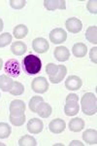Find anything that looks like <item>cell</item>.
I'll return each instance as SVG.
<instances>
[{
	"mask_svg": "<svg viewBox=\"0 0 97 146\" xmlns=\"http://www.w3.org/2000/svg\"><path fill=\"white\" fill-rule=\"evenodd\" d=\"M11 135V127L7 123H0V138L5 139Z\"/></svg>",
	"mask_w": 97,
	"mask_h": 146,
	"instance_id": "obj_25",
	"label": "cell"
},
{
	"mask_svg": "<svg viewBox=\"0 0 97 146\" xmlns=\"http://www.w3.org/2000/svg\"><path fill=\"white\" fill-rule=\"evenodd\" d=\"M32 48L36 53L44 54L49 50V42L45 38L38 37V38H35L32 41Z\"/></svg>",
	"mask_w": 97,
	"mask_h": 146,
	"instance_id": "obj_7",
	"label": "cell"
},
{
	"mask_svg": "<svg viewBox=\"0 0 97 146\" xmlns=\"http://www.w3.org/2000/svg\"><path fill=\"white\" fill-rule=\"evenodd\" d=\"M2 67H3V60H2V58H0V70L2 69Z\"/></svg>",
	"mask_w": 97,
	"mask_h": 146,
	"instance_id": "obj_37",
	"label": "cell"
},
{
	"mask_svg": "<svg viewBox=\"0 0 97 146\" xmlns=\"http://www.w3.org/2000/svg\"><path fill=\"white\" fill-rule=\"evenodd\" d=\"M73 145H80V146H84V143H82L81 141L79 140H73L69 143V146H73Z\"/></svg>",
	"mask_w": 97,
	"mask_h": 146,
	"instance_id": "obj_35",
	"label": "cell"
},
{
	"mask_svg": "<svg viewBox=\"0 0 97 146\" xmlns=\"http://www.w3.org/2000/svg\"><path fill=\"white\" fill-rule=\"evenodd\" d=\"M53 56L58 62H66L70 58V52L64 46H58L54 49Z\"/></svg>",
	"mask_w": 97,
	"mask_h": 146,
	"instance_id": "obj_12",
	"label": "cell"
},
{
	"mask_svg": "<svg viewBox=\"0 0 97 146\" xmlns=\"http://www.w3.org/2000/svg\"><path fill=\"white\" fill-rule=\"evenodd\" d=\"M13 34L16 39H22L28 34V28L24 25H18L14 28Z\"/></svg>",
	"mask_w": 97,
	"mask_h": 146,
	"instance_id": "obj_23",
	"label": "cell"
},
{
	"mask_svg": "<svg viewBox=\"0 0 97 146\" xmlns=\"http://www.w3.org/2000/svg\"><path fill=\"white\" fill-rule=\"evenodd\" d=\"M18 145L20 146H36L37 141L31 135H23L18 139Z\"/></svg>",
	"mask_w": 97,
	"mask_h": 146,
	"instance_id": "obj_24",
	"label": "cell"
},
{
	"mask_svg": "<svg viewBox=\"0 0 97 146\" xmlns=\"http://www.w3.org/2000/svg\"><path fill=\"white\" fill-rule=\"evenodd\" d=\"M80 110V105L78 102H66L64 106V112L67 116H74L78 114Z\"/></svg>",
	"mask_w": 97,
	"mask_h": 146,
	"instance_id": "obj_21",
	"label": "cell"
},
{
	"mask_svg": "<svg viewBox=\"0 0 97 146\" xmlns=\"http://www.w3.org/2000/svg\"><path fill=\"white\" fill-rule=\"evenodd\" d=\"M58 70V65L55 64V63H48L46 66V72L49 74V76H53V75L55 74Z\"/></svg>",
	"mask_w": 97,
	"mask_h": 146,
	"instance_id": "obj_31",
	"label": "cell"
},
{
	"mask_svg": "<svg viewBox=\"0 0 97 146\" xmlns=\"http://www.w3.org/2000/svg\"><path fill=\"white\" fill-rule=\"evenodd\" d=\"M4 69L11 77H18L20 74V65L16 60H9L6 62Z\"/></svg>",
	"mask_w": 97,
	"mask_h": 146,
	"instance_id": "obj_6",
	"label": "cell"
},
{
	"mask_svg": "<svg viewBox=\"0 0 97 146\" xmlns=\"http://www.w3.org/2000/svg\"><path fill=\"white\" fill-rule=\"evenodd\" d=\"M65 127H66V124H65L64 120H62L60 118L53 120V121H51V123L49 125V131L53 133H61L65 129Z\"/></svg>",
	"mask_w": 97,
	"mask_h": 146,
	"instance_id": "obj_13",
	"label": "cell"
},
{
	"mask_svg": "<svg viewBox=\"0 0 97 146\" xmlns=\"http://www.w3.org/2000/svg\"><path fill=\"white\" fill-rule=\"evenodd\" d=\"M3 27H4V25H3V21H2V19H0V32L3 30Z\"/></svg>",
	"mask_w": 97,
	"mask_h": 146,
	"instance_id": "obj_36",
	"label": "cell"
},
{
	"mask_svg": "<svg viewBox=\"0 0 97 146\" xmlns=\"http://www.w3.org/2000/svg\"><path fill=\"white\" fill-rule=\"evenodd\" d=\"M10 6L13 9H16V10H20V9H22L23 7L26 4V1L25 0H10Z\"/></svg>",
	"mask_w": 97,
	"mask_h": 146,
	"instance_id": "obj_30",
	"label": "cell"
},
{
	"mask_svg": "<svg viewBox=\"0 0 97 146\" xmlns=\"http://www.w3.org/2000/svg\"><path fill=\"white\" fill-rule=\"evenodd\" d=\"M84 128V121L81 118H74L69 122V129L74 133H79Z\"/></svg>",
	"mask_w": 97,
	"mask_h": 146,
	"instance_id": "obj_19",
	"label": "cell"
},
{
	"mask_svg": "<svg viewBox=\"0 0 97 146\" xmlns=\"http://www.w3.org/2000/svg\"><path fill=\"white\" fill-rule=\"evenodd\" d=\"M42 101H44V98H42V96H33L31 98V100L29 101V108L30 110H31L32 112L36 113V109L38 107V105L40 104V103L42 102Z\"/></svg>",
	"mask_w": 97,
	"mask_h": 146,
	"instance_id": "obj_27",
	"label": "cell"
},
{
	"mask_svg": "<svg viewBox=\"0 0 97 146\" xmlns=\"http://www.w3.org/2000/svg\"><path fill=\"white\" fill-rule=\"evenodd\" d=\"M10 115L13 117H20L24 115L25 111V104L22 100H15L11 102L10 107Z\"/></svg>",
	"mask_w": 97,
	"mask_h": 146,
	"instance_id": "obj_4",
	"label": "cell"
},
{
	"mask_svg": "<svg viewBox=\"0 0 97 146\" xmlns=\"http://www.w3.org/2000/svg\"><path fill=\"white\" fill-rule=\"evenodd\" d=\"M66 29L71 33H78L82 30V23L79 19L77 18H69L65 23Z\"/></svg>",
	"mask_w": 97,
	"mask_h": 146,
	"instance_id": "obj_8",
	"label": "cell"
},
{
	"mask_svg": "<svg viewBox=\"0 0 97 146\" xmlns=\"http://www.w3.org/2000/svg\"><path fill=\"white\" fill-rule=\"evenodd\" d=\"M79 101V98L76 94H70L66 98V102H78Z\"/></svg>",
	"mask_w": 97,
	"mask_h": 146,
	"instance_id": "obj_34",
	"label": "cell"
},
{
	"mask_svg": "<svg viewBox=\"0 0 97 146\" xmlns=\"http://www.w3.org/2000/svg\"><path fill=\"white\" fill-rule=\"evenodd\" d=\"M82 85V79L76 75H70L65 81V87L69 91H78L79 89H81Z\"/></svg>",
	"mask_w": 97,
	"mask_h": 146,
	"instance_id": "obj_9",
	"label": "cell"
},
{
	"mask_svg": "<svg viewBox=\"0 0 97 146\" xmlns=\"http://www.w3.org/2000/svg\"><path fill=\"white\" fill-rule=\"evenodd\" d=\"M9 119H10V122L14 126L20 127V126H22L25 122V115H22V116H20V117H13L10 115Z\"/></svg>",
	"mask_w": 97,
	"mask_h": 146,
	"instance_id": "obj_29",
	"label": "cell"
},
{
	"mask_svg": "<svg viewBox=\"0 0 97 146\" xmlns=\"http://www.w3.org/2000/svg\"><path fill=\"white\" fill-rule=\"evenodd\" d=\"M86 38L89 43H92L94 45L97 44V27L96 25L89 27L86 31Z\"/></svg>",
	"mask_w": 97,
	"mask_h": 146,
	"instance_id": "obj_22",
	"label": "cell"
},
{
	"mask_svg": "<svg viewBox=\"0 0 97 146\" xmlns=\"http://www.w3.org/2000/svg\"><path fill=\"white\" fill-rule=\"evenodd\" d=\"M12 42V35L8 32L0 35V48H4Z\"/></svg>",
	"mask_w": 97,
	"mask_h": 146,
	"instance_id": "obj_28",
	"label": "cell"
},
{
	"mask_svg": "<svg viewBox=\"0 0 97 146\" xmlns=\"http://www.w3.org/2000/svg\"><path fill=\"white\" fill-rule=\"evenodd\" d=\"M31 89L37 94H44L49 90V82L45 77H36L31 83Z\"/></svg>",
	"mask_w": 97,
	"mask_h": 146,
	"instance_id": "obj_3",
	"label": "cell"
},
{
	"mask_svg": "<svg viewBox=\"0 0 97 146\" xmlns=\"http://www.w3.org/2000/svg\"><path fill=\"white\" fill-rule=\"evenodd\" d=\"M82 139L89 145H95L97 143V131L96 129H88L82 133Z\"/></svg>",
	"mask_w": 97,
	"mask_h": 146,
	"instance_id": "obj_16",
	"label": "cell"
},
{
	"mask_svg": "<svg viewBox=\"0 0 97 146\" xmlns=\"http://www.w3.org/2000/svg\"><path fill=\"white\" fill-rule=\"evenodd\" d=\"M22 67L25 73L28 75H34L41 71L42 62L40 58L34 55H28L23 58Z\"/></svg>",
	"mask_w": 97,
	"mask_h": 146,
	"instance_id": "obj_1",
	"label": "cell"
},
{
	"mask_svg": "<svg viewBox=\"0 0 97 146\" xmlns=\"http://www.w3.org/2000/svg\"><path fill=\"white\" fill-rule=\"evenodd\" d=\"M72 52L77 58H84L87 53V47L84 43H76L72 48Z\"/></svg>",
	"mask_w": 97,
	"mask_h": 146,
	"instance_id": "obj_20",
	"label": "cell"
},
{
	"mask_svg": "<svg viewBox=\"0 0 97 146\" xmlns=\"http://www.w3.org/2000/svg\"><path fill=\"white\" fill-rule=\"evenodd\" d=\"M82 110L86 115L91 116L97 112V98L96 96L92 93L84 94L81 100Z\"/></svg>",
	"mask_w": 97,
	"mask_h": 146,
	"instance_id": "obj_2",
	"label": "cell"
},
{
	"mask_svg": "<svg viewBox=\"0 0 97 146\" xmlns=\"http://www.w3.org/2000/svg\"><path fill=\"white\" fill-rule=\"evenodd\" d=\"M11 51L16 56H22L27 51V46L22 41H16L12 44Z\"/></svg>",
	"mask_w": 97,
	"mask_h": 146,
	"instance_id": "obj_17",
	"label": "cell"
},
{
	"mask_svg": "<svg viewBox=\"0 0 97 146\" xmlns=\"http://www.w3.org/2000/svg\"><path fill=\"white\" fill-rule=\"evenodd\" d=\"M86 9H87V11H89L91 14L96 15L97 14V1L96 0H90V1L87 2Z\"/></svg>",
	"mask_w": 97,
	"mask_h": 146,
	"instance_id": "obj_32",
	"label": "cell"
},
{
	"mask_svg": "<svg viewBox=\"0 0 97 146\" xmlns=\"http://www.w3.org/2000/svg\"><path fill=\"white\" fill-rule=\"evenodd\" d=\"M44 6L49 11H54L55 9L65 10L66 1H64V0H45Z\"/></svg>",
	"mask_w": 97,
	"mask_h": 146,
	"instance_id": "obj_11",
	"label": "cell"
},
{
	"mask_svg": "<svg viewBox=\"0 0 97 146\" xmlns=\"http://www.w3.org/2000/svg\"><path fill=\"white\" fill-rule=\"evenodd\" d=\"M24 92V87L22 83L20 82H14V85L12 87V89L10 90V94L13 96H20L23 94Z\"/></svg>",
	"mask_w": 97,
	"mask_h": 146,
	"instance_id": "obj_26",
	"label": "cell"
},
{
	"mask_svg": "<svg viewBox=\"0 0 97 146\" xmlns=\"http://www.w3.org/2000/svg\"><path fill=\"white\" fill-rule=\"evenodd\" d=\"M67 39V33L62 28H54L49 33V40L53 44H61L66 41Z\"/></svg>",
	"mask_w": 97,
	"mask_h": 146,
	"instance_id": "obj_5",
	"label": "cell"
},
{
	"mask_svg": "<svg viewBox=\"0 0 97 146\" xmlns=\"http://www.w3.org/2000/svg\"><path fill=\"white\" fill-rule=\"evenodd\" d=\"M89 58L93 63H97V47H93L89 52Z\"/></svg>",
	"mask_w": 97,
	"mask_h": 146,
	"instance_id": "obj_33",
	"label": "cell"
},
{
	"mask_svg": "<svg viewBox=\"0 0 97 146\" xmlns=\"http://www.w3.org/2000/svg\"><path fill=\"white\" fill-rule=\"evenodd\" d=\"M43 128H44L43 122L38 118L30 119L27 123V131L30 133H33V135H37V133H41L43 131Z\"/></svg>",
	"mask_w": 97,
	"mask_h": 146,
	"instance_id": "obj_10",
	"label": "cell"
},
{
	"mask_svg": "<svg viewBox=\"0 0 97 146\" xmlns=\"http://www.w3.org/2000/svg\"><path fill=\"white\" fill-rule=\"evenodd\" d=\"M51 112H53L51 106L49 103H46V102H44V101H42V102L38 105V107L36 109V113L39 114V116L41 117V118H48V117L51 116Z\"/></svg>",
	"mask_w": 97,
	"mask_h": 146,
	"instance_id": "obj_15",
	"label": "cell"
},
{
	"mask_svg": "<svg viewBox=\"0 0 97 146\" xmlns=\"http://www.w3.org/2000/svg\"><path fill=\"white\" fill-rule=\"evenodd\" d=\"M67 74V68L65 65H58V70L53 76H49V80L53 84H58L64 79Z\"/></svg>",
	"mask_w": 97,
	"mask_h": 146,
	"instance_id": "obj_14",
	"label": "cell"
},
{
	"mask_svg": "<svg viewBox=\"0 0 97 146\" xmlns=\"http://www.w3.org/2000/svg\"><path fill=\"white\" fill-rule=\"evenodd\" d=\"M14 85V81L11 77L3 74L0 76V89L3 92H10Z\"/></svg>",
	"mask_w": 97,
	"mask_h": 146,
	"instance_id": "obj_18",
	"label": "cell"
},
{
	"mask_svg": "<svg viewBox=\"0 0 97 146\" xmlns=\"http://www.w3.org/2000/svg\"></svg>",
	"mask_w": 97,
	"mask_h": 146,
	"instance_id": "obj_38",
	"label": "cell"
}]
</instances>
